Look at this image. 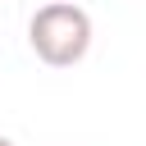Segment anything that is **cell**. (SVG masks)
Returning <instances> with one entry per match:
<instances>
[{
	"instance_id": "6da1fadb",
	"label": "cell",
	"mask_w": 146,
	"mask_h": 146,
	"mask_svg": "<svg viewBox=\"0 0 146 146\" xmlns=\"http://www.w3.org/2000/svg\"><path fill=\"white\" fill-rule=\"evenodd\" d=\"M27 46L50 68H73L91 50V14L78 0H50L27 23Z\"/></svg>"
},
{
	"instance_id": "7a4b0ae2",
	"label": "cell",
	"mask_w": 146,
	"mask_h": 146,
	"mask_svg": "<svg viewBox=\"0 0 146 146\" xmlns=\"http://www.w3.org/2000/svg\"><path fill=\"white\" fill-rule=\"evenodd\" d=\"M0 146H18V141H9V137H0Z\"/></svg>"
}]
</instances>
